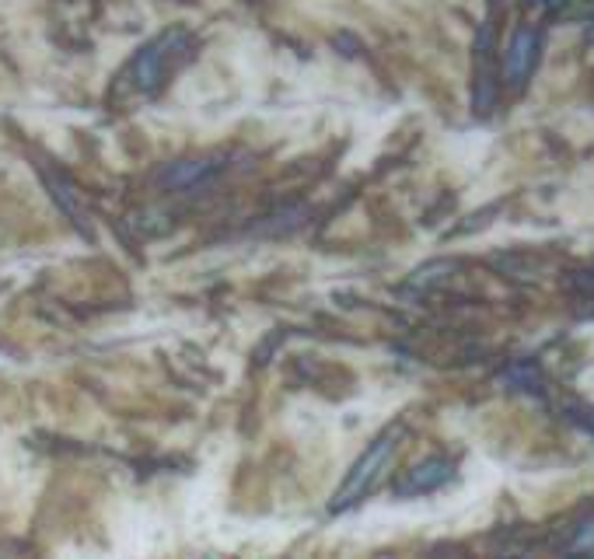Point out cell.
I'll list each match as a JSON object with an SVG mask.
<instances>
[{
	"mask_svg": "<svg viewBox=\"0 0 594 559\" xmlns=\"http://www.w3.org/2000/svg\"><path fill=\"white\" fill-rule=\"evenodd\" d=\"M577 546H581V549H594V525L588 528V532H581V539H577Z\"/></svg>",
	"mask_w": 594,
	"mask_h": 559,
	"instance_id": "cell-6",
	"label": "cell"
},
{
	"mask_svg": "<svg viewBox=\"0 0 594 559\" xmlns=\"http://www.w3.org/2000/svg\"><path fill=\"white\" fill-rule=\"evenodd\" d=\"M395 448V430H388L385 437H378V441L371 444V448L364 451V455L357 458V465L350 469V476L343 479V486L336 490V497H332V507H350L353 500H360L367 493V486L374 483V476L381 472V465L388 462V455H392Z\"/></svg>",
	"mask_w": 594,
	"mask_h": 559,
	"instance_id": "cell-1",
	"label": "cell"
},
{
	"mask_svg": "<svg viewBox=\"0 0 594 559\" xmlns=\"http://www.w3.org/2000/svg\"><path fill=\"white\" fill-rule=\"evenodd\" d=\"M535 46H539V39L528 28L514 35L511 49H507V77H511V84H521L528 77V70L535 63Z\"/></svg>",
	"mask_w": 594,
	"mask_h": 559,
	"instance_id": "cell-4",
	"label": "cell"
},
{
	"mask_svg": "<svg viewBox=\"0 0 594 559\" xmlns=\"http://www.w3.org/2000/svg\"><path fill=\"white\" fill-rule=\"evenodd\" d=\"M179 42H182V32H168V35H161V39L154 42V46H147L144 53H140V60H137V77H140V84H144V88H154V84H158L161 63H165L168 49L179 46Z\"/></svg>",
	"mask_w": 594,
	"mask_h": 559,
	"instance_id": "cell-3",
	"label": "cell"
},
{
	"mask_svg": "<svg viewBox=\"0 0 594 559\" xmlns=\"http://www.w3.org/2000/svg\"><path fill=\"white\" fill-rule=\"evenodd\" d=\"M581 287H584V290H591V294H594V273H588V277L581 280Z\"/></svg>",
	"mask_w": 594,
	"mask_h": 559,
	"instance_id": "cell-7",
	"label": "cell"
},
{
	"mask_svg": "<svg viewBox=\"0 0 594 559\" xmlns=\"http://www.w3.org/2000/svg\"><path fill=\"white\" fill-rule=\"evenodd\" d=\"M448 476H451V465L448 462L416 465V469L409 472V476L402 479L399 486H395V493H399V497H416V493H430V490H437L441 483H448Z\"/></svg>",
	"mask_w": 594,
	"mask_h": 559,
	"instance_id": "cell-2",
	"label": "cell"
},
{
	"mask_svg": "<svg viewBox=\"0 0 594 559\" xmlns=\"http://www.w3.org/2000/svg\"><path fill=\"white\" fill-rule=\"evenodd\" d=\"M207 172H210L207 161H189V165H182V168H172V172H168V182H172V186H186V182L200 179V175H207Z\"/></svg>",
	"mask_w": 594,
	"mask_h": 559,
	"instance_id": "cell-5",
	"label": "cell"
}]
</instances>
